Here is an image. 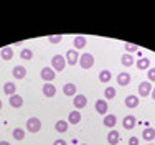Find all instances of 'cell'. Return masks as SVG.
<instances>
[{
    "label": "cell",
    "instance_id": "6da1fadb",
    "mask_svg": "<svg viewBox=\"0 0 155 145\" xmlns=\"http://www.w3.org/2000/svg\"><path fill=\"white\" fill-rule=\"evenodd\" d=\"M66 68V59L63 54H54L53 58H51V69H53L54 73H60L63 69Z\"/></svg>",
    "mask_w": 155,
    "mask_h": 145
},
{
    "label": "cell",
    "instance_id": "7a4b0ae2",
    "mask_svg": "<svg viewBox=\"0 0 155 145\" xmlns=\"http://www.w3.org/2000/svg\"><path fill=\"white\" fill-rule=\"evenodd\" d=\"M78 64H79L83 69H91V68L94 66V56H93L91 53H83V54L79 56Z\"/></svg>",
    "mask_w": 155,
    "mask_h": 145
},
{
    "label": "cell",
    "instance_id": "3957f363",
    "mask_svg": "<svg viewBox=\"0 0 155 145\" xmlns=\"http://www.w3.org/2000/svg\"><path fill=\"white\" fill-rule=\"evenodd\" d=\"M27 130L30 133H36L41 130V120L38 117H30L27 120Z\"/></svg>",
    "mask_w": 155,
    "mask_h": 145
},
{
    "label": "cell",
    "instance_id": "277c9868",
    "mask_svg": "<svg viewBox=\"0 0 155 145\" xmlns=\"http://www.w3.org/2000/svg\"><path fill=\"white\" fill-rule=\"evenodd\" d=\"M152 84L149 83V81H142V83L139 84V96L140 97H149L150 92H152Z\"/></svg>",
    "mask_w": 155,
    "mask_h": 145
},
{
    "label": "cell",
    "instance_id": "5b68a950",
    "mask_svg": "<svg viewBox=\"0 0 155 145\" xmlns=\"http://www.w3.org/2000/svg\"><path fill=\"white\" fill-rule=\"evenodd\" d=\"M64 59L69 66H74V64H78V61H79V53H78L76 50H68V53L64 54Z\"/></svg>",
    "mask_w": 155,
    "mask_h": 145
},
{
    "label": "cell",
    "instance_id": "8992f818",
    "mask_svg": "<svg viewBox=\"0 0 155 145\" xmlns=\"http://www.w3.org/2000/svg\"><path fill=\"white\" fill-rule=\"evenodd\" d=\"M40 76H41L43 81H46V83H51V81L56 77V73L51 69V66H46V68L41 69V73H40Z\"/></svg>",
    "mask_w": 155,
    "mask_h": 145
},
{
    "label": "cell",
    "instance_id": "52a82bcc",
    "mask_svg": "<svg viewBox=\"0 0 155 145\" xmlns=\"http://www.w3.org/2000/svg\"><path fill=\"white\" fill-rule=\"evenodd\" d=\"M73 104H74L76 110L84 109V107L87 106V97H86L84 94H76V96H74V99H73Z\"/></svg>",
    "mask_w": 155,
    "mask_h": 145
},
{
    "label": "cell",
    "instance_id": "ba28073f",
    "mask_svg": "<svg viewBox=\"0 0 155 145\" xmlns=\"http://www.w3.org/2000/svg\"><path fill=\"white\" fill-rule=\"evenodd\" d=\"M96 112L101 114V116H106L109 110V106H107V101L106 99H99V101H96V106H94Z\"/></svg>",
    "mask_w": 155,
    "mask_h": 145
},
{
    "label": "cell",
    "instance_id": "9c48e42d",
    "mask_svg": "<svg viewBox=\"0 0 155 145\" xmlns=\"http://www.w3.org/2000/svg\"><path fill=\"white\" fill-rule=\"evenodd\" d=\"M124 104H125V107H127V109H135V107H139V104H140V99L137 97V96L130 94V96H127V97H125Z\"/></svg>",
    "mask_w": 155,
    "mask_h": 145
},
{
    "label": "cell",
    "instance_id": "30bf717a",
    "mask_svg": "<svg viewBox=\"0 0 155 145\" xmlns=\"http://www.w3.org/2000/svg\"><path fill=\"white\" fill-rule=\"evenodd\" d=\"M86 43H87V40H86V36H83V35H78L74 36V40H73V50H76V51H79V50H83L84 46H86Z\"/></svg>",
    "mask_w": 155,
    "mask_h": 145
},
{
    "label": "cell",
    "instance_id": "8fae6325",
    "mask_svg": "<svg viewBox=\"0 0 155 145\" xmlns=\"http://www.w3.org/2000/svg\"><path fill=\"white\" fill-rule=\"evenodd\" d=\"M12 76L15 77V79H23V77L27 76V68H25V66H21V64L15 66V68L12 69Z\"/></svg>",
    "mask_w": 155,
    "mask_h": 145
},
{
    "label": "cell",
    "instance_id": "7c38bea8",
    "mask_svg": "<svg viewBox=\"0 0 155 145\" xmlns=\"http://www.w3.org/2000/svg\"><path fill=\"white\" fill-rule=\"evenodd\" d=\"M135 124H137V119L134 116H125L124 120H122V125H124L125 130H132V129L135 127Z\"/></svg>",
    "mask_w": 155,
    "mask_h": 145
},
{
    "label": "cell",
    "instance_id": "4fadbf2b",
    "mask_svg": "<svg viewBox=\"0 0 155 145\" xmlns=\"http://www.w3.org/2000/svg\"><path fill=\"white\" fill-rule=\"evenodd\" d=\"M43 96L45 97H54L56 96V86L51 83H46L45 86H43Z\"/></svg>",
    "mask_w": 155,
    "mask_h": 145
},
{
    "label": "cell",
    "instance_id": "5bb4252c",
    "mask_svg": "<svg viewBox=\"0 0 155 145\" xmlns=\"http://www.w3.org/2000/svg\"><path fill=\"white\" fill-rule=\"evenodd\" d=\"M81 122V112L79 110H71L68 116V124L69 125H78Z\"/></svg>",
    "mask_w": 155,
    "mask_h": 145
},
{
    "label": "cell",
    "instance_id": "9a60e30c",
    "mask_svg": "<svg viewBox=\"0 0 155 145\" xmlns=\"http://www.w3.org/2000/svg\"><path fill=\"white\" fill-rule=\"evenodd\" d=\"M63 94L68 96V97H74V96L78 94V92H76V86L73 83L64 84V86H63Z\"/></svg>",
    "mask_w": 155,
    "mask_h": 145
},
{
    "label": "cell",
    "instance_id": "2e32d148",
    "mask_svg": "<svg viewBox=\"0 0 155 145\" xmlns=\"http://www.w3.org/2000/svg\"><path fill=\"white\" fill-rule=\"evenodd\" d=\"M116 122H117V117L114 116V114H106L104 119H102V124H104L107 129H112L114 125H116Z\"/></svg>",
    "mask_w": 155,
    "mask_h": 145
},
{
    "label": "cell",
    "instance_id": "e0dca14e",
    "mask_svg": "<svg viewBox=\"0 0 155 145\" xmlns=\"http://www.w3.org/2000/svg\"><path fill=\"white\" fill-rule=\"evenodd\" d=\"M130 83V74L129 73H119L117 74V84L119 86H129Z\"/></svg>",
    "mask_w": 155,
    "mask_h": 145
},
{
    "label": "cell",
    "instance_id": "ac0fdd59",
    "mask_svg": "<svg viewBox=\"0 0 155 145\" xmlns=\"http://www.w3.org/2000/svg\"><path fill=\"white\" fill-rule=\"evenodd\" d=\"M142 139L147 140V142H152V140L155 139V129L152 127H145L142 130Z\"/></svg>",
    "mask_w": 155,
    "mask_h": 145
},
{
    "label": "cell",
    "instance_id": "d6986e66",
    "mask_svg": "<svg viewBox=\"0 0 155 145\" xmlns=\"http://www.w3.org/2000/svg\"><path fill=\"white\" fill-rule=\"evenodd\" d=\"M0 56L3 61H10L13 58V48L12 46H3V50L0 51Z\"/></svg>",
    "mask_w": 155,
    "mask_h": 145
},
{
    "label": "cell",
    "instance_id": "ffe728a7",
    "mask_svg": "<svg viewBox=\"0 0 155 145\" xmlns=\"http://www.w3.org/2000/svg\"><path fill=\"white\" fill-rule=\"evenodd\" d=\"M119 140H120V133L117 132V130H110L107 133V142H109V145H117V143H119Z\"/></svg>",
    "mask_w": 155,
    "mask_h": 145
},
{
    "label": "cell",
    "instance_id": "44dd1931",
    "mask_svg": "<svg viewBox=\"0 0 155 145\" xmlns=\"http://www.w3.org/2000/svg\"><path fill=\"white\" fill-rule=\"evenodd\" d=\"M135 66H137V69H140V71H145V69L150 68V59L149 58H140L135 61Z\"/></svg>",
    "mask_w": 155,
    "mask_h": 145
},
{
    "label": "cell",
    "instance_id": "7402d4cb",
    "mask_svg": "<svg viewBox=\"0 0 155 145\" xmlns=\"http://www.w3.org/2000/svg\"><path fill=\"white\" fill-rule=\"evenodd\" d=\"M3 92H5L7 96H13V94H17V86H15V83H12V81L5 83V84H3Z\"/></svg>",
    "mask_w": 155,
    "mask_h": 145
},
{
    "label": "cell",
    "instance_id": "603a6c76",
    "mask_svg": "<svg viewBox=\"0 0 155 145\" xmlns=\"http://www.w3.org/2000/svg\"><path fill=\"white\" fill-rule=\"evenodd\" d=\"M10 106L15 107V109L21 107V106H23V97H21V96H18V94L10 96Z\"/></svg>",
    "mask_w": 155,
    "mask_h": 145
},
{
    "label": "cell",
    "instance_id": "cb8c5ba5",
    "mask_svg": "<svg viewBox=\"0 0 155 145\" xmlns=\"http://www.w3.org/2000/svg\"><path fill=\"white\" fill-rule=\"evenodd\" d=\"M54 129H56V132H60V133H64V132L69 129V124H68V120H58L56 124H54Z\"/></svg>",
    "mask_w": 155,
    "mask_h": 145
},
{
    "label": "cell",
    "instance_id": "d4e9b609",
    "mask_svg": "<svg viewBox=\"0 0 155 145\" xmlns=\"http://www.w3.org/2000/svg\"><path fill=\"white\" fill-rule=\"evenodd\" d=\"M110 79H112V74H110V71H107V69H102L101 73H99V81L104 84L110 83Z\"/></svg>",
    "mask_w": 155,
    "mask_h": 145
},
{
    "label": "cell",
    "instance_id": "484cf974",
    "mask_svg": "<svg viewBox=\"0 0 155 145\" xmlns=\"http://www.w3.org/2000/svg\"><path fill=\"white\" fill-rule=\"evenodd\" d=\"M120 63H122V66H125V68H130L135 61H134V58H132V54L125 53V54H122V58H120Z\"/></svg>",
    "mask_w": 155,
    "mask_h": 145
},
{
    "label": "cell",
    "instance_id": "4316f807",
    "mask_svg": "<svg viewBox=\"0 0 155 145\" xmlns=\"http://www.w3.org/2000/svg\"><path fill=\"white\" fill-rule=\"evenodd\" d=\"M20 58L25 59V61H30V59H33V51L30 48H23V50L20 51Z\"/></svg>",
    "mask_w": 155,
    "mask_h": 145
},
{
    "label": "cell",
    "instance_id": "83f0119b",
    "mask_svg": "<svg viewBox=\"0 0 155 145\" xmlns=\"http://www.w3.org/2000/svg\"><path fill=\"white\" fill-rule=\"evenodd\" d=\"M12 135H13V139H15V140H23L25 139V130H23V129H20V127H17V129H13Z\"/></svg>",
    "mask_w": 155,
    "mask_h": 145
},
{
    "label": "cell",
    "instance_id": "f1b7e54d",
    "mask_svg": "<svg viewBox=\"0 0 155 145\" xmlns=\"http://www.w3.org/2000/svg\"><path fill=\"white\" fill-rule=\"evenodd\" d=\"M104 97L106 99H114V97H116V89H114L112 86L106 87L104 89Z\"/></svg>",
    "mask_w": 155,
    "mask_h": 145
},
{
    "label": "cell",
    "instance_id": "f546056e",
    "mask_svg": "<svg viewBox=\"0 0 155 145\" xmlns=\"http://www.w3.org/2000/svg\"><path fill=\"white\" fill-rule=\"evenodd\" d=\"M124 48H125V51H127L129 54H130V53H135V51L139 50V46H137V44H134V43H125Z\"/></svg>",
    "mask_w": 155,
    "mask_h": 145
},
{
    "label": "cell",
    "instance_id": "4dcf8cb0",
    "mask_svg": "<svg viewBox=\"0 0 155 145\" xmlns=\"http://www.w3.org/2000/svg\"><path fill=\"white\" fill-rule=\"evenodd\" d=\"M61 40H63V36H61V35H53V36H48V41H50L51 44H58V43H61Z\"/></svg>",
    "mask_w": 155,
    "mask_h": 145
},
{
    "label": "cell",
    "instance_id": "1f68e13d",
    "mask_svg": "<svg viewBox=\"0 0 155 145\" xmlns=\"http://www.w3.org/2000/svg\"><path fill=\"white\" fill-rule=\"evenodd\" d=\"M147 81H149V83H155V68H149L147 69Z\"/></svg>",
    "mask_w": 155,
    "mask_h": 145
},
{
    "label": "cell",
    "instance_id": "d6a6232c",
    "mask_svg": "<svg viewBox=\"0 0 155 145\" xmlns=\"http://www.w3.org/2000/svg\"><path fill=\"white\" fill-rule=\"evenodd\" d=\"M129 145H139V139L137 137H130L129 139Z\"/></svg>",
    "mask_w": 155,
    "mask_h": 145
},
{
    "label": "cell",
    "instance_id": "836d02e7",
    "mask_svg": "<svg viewBox=\"0 0 155 145\" xmlns=\"http://www.w3.org/2000/svg\"><path fill=\"white\" fill-rule=\"evenodd\" d=\"M53 145H68V143H66V140H63V139H56L53 142Z\"/></svg>",
    "mask_w": 155,
    "mask_h": 145
},
{
    "label": "cell",
    "instance_id": "e575fe53",
    "mask_svg": "<svg viewBox=\"0 0 155 145\" xmlns=\"http://www.w3.org/2000/svg\"><path fill=\"white\" fill-rule=\"evenodd\" d=\"M150 96H152V99H153V101H155V87L152 89V92H150Z\"/></svg>",
    "mask_w": 155,
    "mask_h": 145
},
{
    "label": "cell",
    "instance_id": "d590c367",
    "mask_svg": "<svg viewBox=\"0 0 155 145\" xmlns=\"http://www.w3.org/2000/svg\"><path fill=\"white\" fill-rule=\"evenodd\" d=\"M0 145H10V142H5V140H2V142H0Z\"/></svg>",
    "mask_w": 155,
    "mask_h": 145
},
{
    "label": "cell",
    "instance_id": "8d00e7d4",
    "mask_svg": "<svg viewBox=\"0 0 155 145\" xmlns=\"http://www.w3.org/2000/svg\"><path fill=\"white\" fill-rule=\"evenodd\" d=\"M2 107H3V102H2V99H0V110H2Z\"/></svg>",
    "mask_w": 155,
    "mask_h": 145
},
{
    "label": "cell",
    "instance_id": "74e56055",
    "mask_svg": "<svg viewBox=\"0 0 155 145\" xmlns=\"http://www.w3.org/2000/svg\"><path fill=\"white\" fill-rule=\"evenodd\" d=\"M81 145H87V143H81Z\"/></svg>",
    "mask_w": 155,
    "mask_h": 145
},
{
    "label": "cell",
    "instance_id": "f35d334b",
    "mask_svg": "<svg viewBox=\"0 0 155 145\" xmlns=\"http://www.w3.org/2000/svg\"><path fill=\"white\" fill-rule=\"evenodd\" d=\"M147 145H153V143H147Z\"/></svg>",
    "mask_w": 155,
    "mask_h": 145
}]
</instances>
